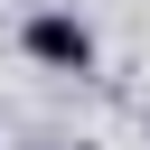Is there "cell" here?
Segmentation results:
<instances>
[{
	"label": "cell",
	"instance_id": "obj_1",
	"mask_svg": "<svg viewBox=\"0 0 150 150\" xmlns=\"http://www.w3.org/2000/svg\"><path fill=\"white\" fill-rule=\"evenodd\" d=\"M19 47H28L38 66H56V75H84V66H94V28H84L75 9H38V19L19 28Z\"/></svg>",
	"mask_w": 150,
	"mask_h": 150
}]
</instances>
